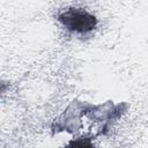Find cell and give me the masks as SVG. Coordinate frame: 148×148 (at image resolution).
I'll return each instance as SVG.
<instances>
[{
    "label": "cell",
    "mask_w": 148,
    "mask_h": 148,
    "mask_svg": "<svg viewBox=\"0 0 148 148\" xmlns=\"http://www.w3.org/2000/svg\"><path fill=\"white\" fill-rule=\"evenodd\" d=\"M58 21L69 31L88 34L97 25L96 17L81 8H68L58 14Z\"/></svg>",
    "instance_id": "6da1fadb"
}]
</instances>
